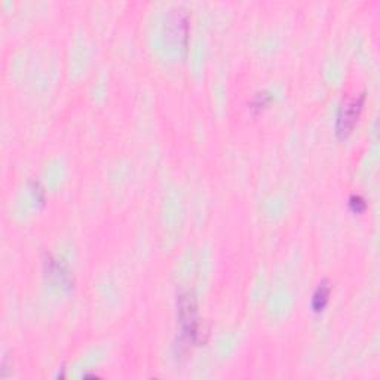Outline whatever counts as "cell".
Listing matches in <instances>:
<instances>
[{
  "label": "cell",
  "instance_id": "cell-1",
  "mask_svg": "<svg viewBox=\"0 0 380 380\" xmlns=\"http://www.w3.org/2000/svg\"><path fill=\"white\" fill-rule=\"evenodd\" d=\"M364 106V95H355L343 100L338 113V122H336V134L345 138L352 133V129L361 115Z\"/></svg>",
  "mask_w": 380,
  "mask_h": 380
},
{
  "label": "cell",
  "instance_id": "cell-2",
  "mask_svg": "<svg viewBox=\"0 0 380 380\" xmlns=\"http://www.w3.org/2000/svg\"><path fill=\"white\" fill-rule=\"evenodd\" d=\"M179 317L183 327V336L189 342L197 343L201 336L199 321L197 317V303L189 292L179 297Z\"/></svg>",
  "mask_w": 380,
  "mask_h": 380
},
{
  "label": "cell",
  "instance_id": "cell-3",
  "mask_svg": "<svg viewBox=\"0 0 380 380\" xmlns=\"http://www.w3.org/2000/svg\"><path fill=\"white\" fill-rule=\"evenodd\" d=\"M330 296H331V286L327 281H322L321 284L317 287V290H315L313 296H312L311 306H312L313 312H322L325 308H327L329 301H330Z\"/></svg>",
  "mask_w": 380,
  "mask_h": 380
},
{
  "label": "cell",
  "instance_id": "cell-4",
  "mask_svg": "<svg viewBox=\"0 0 380 380\" xmlns=\"http://www.w3.org/2000/svg\"><path fill=\"white\" fill-rule=\"evenodd\" d=\"M349 205H351V208L354 213H364V210L367 208V204L365 201L361 198V197H358V195H354V197L349 199Z\"/></svg>",
  "mask_w": 380,
  "mask_h": 380
}]
</instances>
